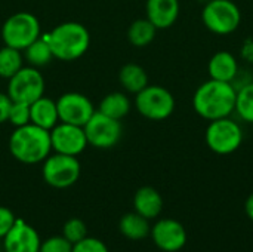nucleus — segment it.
I'll return each mask as SVG.
<instances>
[{"label": "nucleus", "instance_id": "f257e3e1", "mask_svg": "<svg viewBox=\"0 0 253 252\" xmlns=\"http://www.w3.org/2000/svg\"><path fill=\"white\" fill-rule=\"evenodd\" d=\"M236 95L237 91L230 82L209 79L196 89L193 107L200 117L209 122L230 117L236 108Z\"/></svg>", "mask_w": 253, "mask_h": 252}, {"label": "nucleus", "instance_id": "f03ea898", "mask_svg": "<svg viewBox=\"0 0 253 252\" xmlns=\"http://www.w3.org/2000/svg\"><path fill=\"white\" fill-rule=\"evenodd\" d=\"M9 151L24 165L40 163L52 151L50 134L33 123L15 128L9 138Z\"/></svg>", "mask_w": 253, "mask_h": 252}, {"label": "nucleus", "instance_id": "7ed1b4c3", "mask_svg": "<svg viewBox=\"0 0 253 252\" xmlns=\"http://www.w3.org/2000/svg\"><path fill=\"white\" fill-rule=\"evenodd\" d=\"M46 39L50 45L53 58L61 61H76L83 56L90 45V34L80 22H62L56 25Z\"/></svg>", "mask_w": 253, "mask_h": 252}, {"label": "nucleus", "instance_id": "20e7f679", "mask_svg": "<svg viewBox=\"0 0 253 252\" xmlns=\"http://www.w3.org/2000/svg\"><path fill=\"white\" fill-rule=\"evenodd\" d=\"M0 33L4 46L22 52L42 36V27L36 15L30 12H16L3 22Z\"/></svg>", "mask_w": 253, "mask_h": 252}, {"label": "nucleus", "instance_id": "39448f33", "mask_svg": "<svg viewBox=\"0 0 253 252\" xmlns=\"http://www.w3.org/2000/svg\"><path fill=\"white\" fill-rule=\"evenodd\" d=\"M205 27L219 36L234 33L242 22V12L233 0H209L202 12Z\"/></svg>", "mask_w": 253, "mask_h": 252}, {"label": "nucleus", "instance_id": "423d86ee", "mask_svg": "<svg viewBox=\"0 0 253 252\" xmlns=\"http://www.w3.org/2000/svg\"><path fill=\"white\" fill-rule=\"evenodd\" d=\"M135 107L148 120L160 122L168 119L175 110L173 95L163 86L147 85L135 97Z\"/></svg>", "mask_w": 253, "mask_h": 252}, {"label": "nucleus", "instance_id": "0eeeda50", "mask_svg": "<svg viewBox=\"0 0 253 252\" xmlns=\"http://www.w3.org/2000/svg\"><path fill=\"white\" fill-rule=\"evenodd\" d=\"M82 166L76 156L61 153L49 154L43 160L42 177L44 183L53 189H68L80 178Z\"/></svg>", "mask_w": 253, "mask_h": 252}, {"label": "nucleus", "instance_id": "6e6552de", "mask_svg": "<svg viewBox=\"0 0 253 252\" xmlns=\"http://www.w3.org/2000/svg\"><path fill=\"white\" fill-rule=\"evenodd\" d=\"M205 140L213 153L225 156L239 150L243 143V131L236 120L222 117L209 123L206 128Z\"/></svg>", "mask_w": 253, "mask_h": 252}, {"label": "nucleus", "instance_id": "1a4fd4ad", "mask_svg": "<svg viewBox=\"0 0 253 252\" xmlns=\"http://www.w3.org/2000/svg\"><path fill=\"white\" fill-rule=\"evenodd\" d=\"M7 95L12 101L31 104L44 95V79L42 73L31 65H24L9 79Z\"/></svg>", "mask_w": 253, "mask_h": 252}, {"label": "nucleus", "instance_id": "9d476101", "mask_svg": "<svg viewBox=\"0 0 253 252\" xmlns=\"http://www.w3.org/2000/svg\"><path fill=\"white\" fill-rule=\"evenodd\" d=\"M83 129L87 138V144L101 150H107L117 146L123 134V126L120 120L111 119L98 110L87 120Z\"/></svg>", "mask_w": 253, "mask_h": 252}, {"label": "nucleus", "instance_id": "9b49d317", "mask_svg": "<svg viewBox=\"0 0 253 252\" xmlns=\"http://www.w3.org/2000/svg\"><path fill=\"white\" fill-rule=\"evenodd\" d=\"M49 134H50L52 150L55 153L77 157L89 146L83 126L59 122L55 128L49 131Z\"/></svg>", "mask_w": 253, "mask_h": 252}, {"label": "nucleus", "instance_id": "f8f14e48", "mask_svg": "<svg viewBox=\"0 0 253 252\" xmlns=\"http://www.w3.org/2000/svg\"><path fill=\"white\" fill-rule=\"evenodd\" d=\"M59 122L84 126L96 111L92 101L80 92H67L56 100Z\"/></svg>", "mask_w": 253, "mask_h": 252}, {"label": "nucleus", "instance_id": "ddd939ff", "mask_svg": "<svg viewBox=\"0 0 253 252\" xmlns=\"http://www.w3.org/2000/svg\"><path fill=\"white\" fill-rule=\"evenodd\" d=\"M154 245L165 252L181 251L187 244L185 227L173 218L159 220L150 232Z\"/></svg>", "mask_w": 253, "mask_h": 252}, {"label": "nucleus", "instance_id": "4468645a", "mask_svg": "<svg viewBox=\"0 0 253 252\" xmlns=\"http://www.w3.org/2000/svg\"><path fill=\"white\" fill-rule=\"evenodd\" d=\"M40 245L42 241L37 230L21 218H16L12 229L3 238L4 252H39Z\"/></svg>", "mask_w": 253, "mask_h": 252}, {"label": "nucleus", "instance_id": "2eb2a0df", "mask_svg": "<svg viewBox=\"0 0 253 252\" xmlns=\"http://www.w3.org/2000/svg\"><path fill=\"white\" fill-rule=\"evenodd\" d=\"M147 19L157 30L170 28L179 16V0H147Z\"/></svg>", "mask_w": 253, "mask_h": 252}, {"label": "nucleus", "instance_id": "dca6fc26", "mask_svg": "<svg viewBox=\"0 0 253 252\" xmlns=\"http://www.w3.org/2000/svg\"><path fill=\"white\" fill-rule=\"evenodd\" d=\"M30 117L33 125L50 131L59 123V114H58V107L56 101L47 98V97H40L34 102L30 104Z\"/></svg>", "mask_w": 253, "mask_h": 252}, {"label": "nucleus", "instance_id": "f3484780", "mask_svg": "<svg viewBox=\"0 0 253 252\" xmlns=\"http://www.w3.org/2000/svg\"><path fill=\"white\" fill-rule=\"evenodd\" d=\"M133 208L135 212L147 220L157 218L163 209V198L154 187L144 186L138 189L133 196Z\"/></svg>", "mask_w": 253, "mask_h": 252}, {"label": "nucleus", "instance_id": "a211bd4d", "mask_svg": "<svg viewBox=\"0 0 253 252\" xmlns=\"http://www.w3.org/2000/svg\"><path fill=\"white\" fill-rule=\"evenodd\" d=\"M208 71L211 79L221 82H233L239 71V64L236 56L228 50H219L212 55L208 62Z\"/></svg>", "mask_w": 253, "mask_h": 252}, {"label": "nucleus", "instance_id": "6ab92c4d", "mask_svg": "<svg viewBox=\"0 0 253 252\" xmlns=\"http://www.w3.org/2000/svg\"><path fill=\"white\" fill-rule=\"evenodd\" d=\"M119 82L125 88V91L135 94V95L141 92L147 85H150L147 71L144 70V67L135 62H127L120 68Z\"/></svg>", "mask_w": 253, "mask_h": 252}, {"label": "nucleus", "instance_id": "aec40b11", "mask_svg": "<svg viewBox=\"0 0 253 252\" xmlns=\"http://www.w3.org/2000/svg\"><path fill=\"white\" fill-rule=\"evenodd\" d=\"M119 229H120V233L130 241L145 239L151 232L148 220L139 215L138 212H129L123 215L122 220L119 221Z\"/></svg>", "mask_w": 253, "mask_h": 252}, {"label": "nucleus", "instance_id": "412c9836", "mask_svg": "<svg viewBox=\"0 0 253 252\" xmlns=\"http://www.w3.org/2000/svg\"><path fill=\"white\" fill-rule=\"evenodd\" d=\"M98 111L111 119L122 120L130 111V100L123 92H111L101 100Z\"/></svg>", "mask_w": 253, "mask_h": 252}, {"label": "nucleus", "instance_id": "4be33fe9", "mask_svg": "<svg viewBox=\"0 0 253 252\" xmlns=\"http://www.w3.org/2000/svg\"><path fill=\"white\" fill-rule=\"evenodd\" d=\"M24 58L31 67H44L53 59V53L50 49V45L46 39V36H40L37 40H34L28 48L24 50Z\"/></svg>", "mask_w": 253, "mask_h": 252}, {"label": "nucleus", "instance_id": "5701e85b", "mask_svg": "<svg viewBox=\"0 0 253 252\" xmlns=\"http://www.w3.org/2000/svg\"><path fill=\"white\" fill-rule=\"evenodd\" d=\"M156 33H157V28L153 25V22L147 18L144 19L141 18L130 24L127 30V39L130 45H133L135 48H144L154 40Z\"/></svg>", "mask_w": 253, "mask_h": 252}, {"label": "nucleus", "instance_id": "b1692460", "mask_svg": "<svg viewBox=\"0 0 253 252\" xmlns=\"http://www.w3.org/2000/svg\"><path fill=\"white\" fill-rule=\"evenodd\" d=\"M24 67L22 52L10 46H3L0 49V77L10 79Z\"/></svg>", "mask_w": 253, "mask_h": 252}, {"label": "nucleus", "instance_id": "393cba45", "mask_svg": "<svg viewBox=\"0 0 253 252\" xmlns=\"http://www.w3.org/2000/svg\"><path fill=\"white\" fill-rule=\"evenodd\" d=\"M234 110L245 122L253 123V82L237 91Z\"/></svg>", "mask_w": 253, "mask_h": 252}, {"label": "nucleus", "instance_id": "a878e982", "mask_svg": "<svg viewBox=\"0 0 253 252\" xmlns=\"http://www.w3.org/2000/svg\"><path fill=\"white\" fill-rule=\"evenodd\" d=\"M62 236L71 242L73 245L80 242L82 239H84L87 236V229L86 224L80 220V218H70L62 229Z\"/></svg>", "mask_w": 253, "mask_h": 252}, {"label": "nucleus", "instance_id": "bb28decb", "mask_svg": "<svg viewBox=\"0 0 253 252\" xmlns=\"http://www.w3.org/2000/svg\"><path fill=\"white\" fill-rule=\"evenodd\" d=\"M7 122L10 125H13L15 128L28 125L31 122V117H30V104L19 102V101H12Z\"/></svg>", "mask_w": 253, "mask_h": 252}, {"label": "nucleus", "instance_id": "cd10ccee", "mask_svg": "<svg viewBox=\"0 0 253 252\" xmlns=\"http://www.w3.org/2000/svg\"><path fill=\"white\" fill-rule=\"evenodd\" d=\"M39 252H73V244L64 236H52L42 242Z\"/></svg>", "mask_w": 253, "mask_h": 252}, {"label": "nucleus", "instance_id": "c85d7f7f", "mask_svg": "<svg viewBox=\"0 0 253 252\" xmlns=\"http://www.w3.org/2000/svg\"><path fill=\"white\" fill-rule=\"evenodd\" d=\"M73 252H110L107 245L96 238H84L73 245Z\"/></svg>", "mask_w": 253, "mask_h": 252}, {"label": "nucleus", "instance_id": "c756f323", "mask_svg": "<svg viewBox=\"0 0 253 252\" xmlns=\"http://www.w3.org/2000/svg\"><path fill=\"white\" fill-rule=\"evenodd\" d=\"M15 221H16L15 214L6 206H0V239H3L7 235V232L15 224Z\"/></svg>", "mask_w": 253, "mask_h": 252}, {"label": "nucleus", "instance_id": "7c9ffc66", "mask_svg": "<svg viewBox=\"0 0 253 252\" xmlns=\"http://www.w3.org/2000/svg\"><path fill=\"white\" fill-rule=\"evenodd\" d=\"M10 105H12V100H10V97L7 95V92H6V94L0 92V123L7 122Z\"/></svg>", "mask_w": 253, "mask_h": 252}, {"label": "nucleus", "instance_id": "2f4dec72", "mask_svg": "<svg viewBox=\"0 0 253 252\" xmlns=\"http://www.w3.org/2000/svg\"><path fill=\"white\" fill-rule=\"evenodd\" d=\"M245 211H246V215L249 217V220L253 221V193L246 199V203H245Z\"/></svg>", "mask_w": 253, "mask_h": 252}]
</instances>
